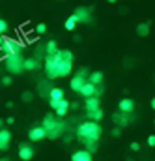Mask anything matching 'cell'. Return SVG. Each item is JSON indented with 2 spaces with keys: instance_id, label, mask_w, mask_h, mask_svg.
<instances>
[{
  "instance_id": "obj_1",
  "label": "cell",
  "mask_w": 155,
  "mask_h": 161,
  "mask_svg": "<svg viewBox=\"0 0 155 161\" xmlns=\"http://www.w3.org/2000/svg\"><path fill=\"white\" fill-rule=\"evenodd\" d=\"M77 137L80 139V142H86V141H99V137H101V125L95 120L84 122V124L78 125Z\"/></svg>"
},
{
  "instance_id": "obj_2",
  "label": "cell",
  "mask_w": 155,
  "mask_h": 161,
  "mask_svg": "<svg viewBox=\"0 0 155 161\" xmlns=\"http://www.w3.org/2000/svg\"><path fill=\"white\" fill-rule=\"evenodd\" d=\"M43 127H45L49 139H58L62 135V131H64V124L58 122V118L54 114H47L43 118Z\"/></svg>"
},
{
  "instance_id": "obj_3",
  "label": "cell",
  "mask_w": 155,
  "mask_h": 161,
  "mask_svg": "<svg viewBox=\"0 0 155 161\" xmlns=\"http://www.w3.org/2000/svg\"><path fill=\"white\" fill-rule=\"evenodd\" d=\"M73 69V53L64 51V58L56 62V77H67Z\"/></svg>"
},
{
  "instance_id": "obj_4",
  "label": "cell",
  "mask_w": 155,
  "mask_h": 161,
  "mask_svg": "<svg viewBox=\"0 0 155 161\" xmlns=\"http://www.w3.org/2000/svg\"><path fill=\"white\" fill-rule=\"evenodd\" d=\"M23 58H21V53H15V54H8L6 56V69L9 71V73H13V75H17V73H21V71H24V68H23Z\"/></svg>"
},
{
  "instance_id": "obj_5",
  "label": "cell",
  "mask_w": 155,
  "mask_h": 161,
  "mask_svg": "<svg viewBox=\"0 0 155 161\" xmlns=\"http://www.w3.org/2000/svg\"><path fill=\"white\" fill-rule=\"evenodd\" d=\"M23 45L17 43L15 40H2L0 43V56H8V54H15V53H21Z\"/></svg>"
},
{
  "instance_id": "obj_6",
  "label": "cell",
  "mask_w": 155,
  "mask_h": 161,
  "mask_svg": "<svg viewBox=\"0 0 155 161\" xmlns=\"http://www.w3.org/2000/svg\"><path fill=\"white\" fill-rule=\"evenodd\" d=\"M49 103H51V109L56 113V116H66V113H67V109H69V101L67 99H49Z\"/></svg>"
},
{
  "instance_id": "obj_7",
  "label": "cell",
  "mask_w": 155,
  "mask_h": 161,
  "mask_svg": "<svg viewBox=\"0 0 155 161\" xmlns=\"http://www.w3.org/2000/svg\"><path fill=\"white\" fill-rule=\"evenodd\" d=\"M45 137H47V131H45V127H43V125H34V127L28 131V139H30V141H34V142L43 141Z\"/></svg>"
},
{
  "instance_id": "obj_8",
  "label": "cell",
  "mask_w": 155,
  "mask_h": 161,
  "mask_svg": "<svg viewBox=\"0 0 155 161\" xmlns=\"http://www.w3.org/2000/svg\"><path fill=\"white\" fill-rule=\"evenodd\" d=\"M118 109H120V113H121V114H131V113L135 111V101H133V99H129V97H123V99L120 101Z\"/></svg>"
},
{
  "instance_id": "obj_9",
  "label": "cell",
  "mask_w": 155,
  "mask_h": 161,
  "mask_svg": "<svg viewBox=\"0 0 155 161\" xmlns=\"http://www.w3.org/2000/svg\"><path fill=\"white\" fill-rule=\"evenodd\" d=\"M19 158L23 161H30L34 158V150H32L26 142H23V144H19Z\"/></svg>"
},
{
  "instance_id": "obj_10",
  "label": "cell",
  "mask_w": 155,
  "mask_h": 161,
  "mask_svg": "<svg viewBox=\"0 0 155 161\" xmlns=\"http://www.w3.org/2000/svg\"><path fill=\"white\" fill-rule=\"evenodd\" d=\"M80 96H84V97H90V96H95V84L94 82H90V80L86 79L84 80V84L80 86Z\"/></svg>"
},
{
  "instance_id": "obj_11",
  "label": "cell",
  "mask_w": 155,
  "mask_h": 161,
  "mask_svg": "<svg viewBox=\"0 0 155 161\" xmlns=\"http://www.w3.org/2000/svg\"><path fill=\"white\" fill-rule=\"evenodd\" d=\"M9 141H11V133L8 129H0V150H8L9 148Z\"/></svg>"
},
{
  "instance_id": "obj_12",
  "label": "cell",
  "mask_w": 155,
  "mask_h": 161,
  "mask_svg": "<svg viewBox=\"0 0 155 161\" xmlns=\"http://www.w3.org/2000/svg\"><path fill=\"white\" fill-rule=\"evenodd\" d=\"M71 159L73 161H90L92 159V152L90 150H78V152H75L71 156Z\"/></svg>"
},
{
  "instance_id": "obj_13",
  "label": "cell",
  "mask_w": 155,
  "mask_h": 161,
  "mask_svg": "<svg viewBox=\"0 0 155 161\" xmlns=\"http://www.w3.org/2000/svg\"><path fill=\"white\" fill-rule=\"evenodd\" d=\"M86 111H94V109H99V96H90L86 97V103H84Z\"/></svg>"
},
{
  "instance_id": "obj_14",
  "label": "cell",
  "mask_w": 155,
  "mask_h": 161,
  "mask_svg": "<svg viewBox=\"0 0 155 161\" xmlns=\"http://www.w3.org/2000/svg\"><path fill=\"white\" fill-rule=\"evenodd\" d=\"M75 15H77L78 23H90V11L86 8H77Z\"/></svg>"
},
{
  "instance_id": "obj_15",
  "label": "cell",
  "mask_w": 155,
  "mask_h": 161,
  "mask_svg": "<svg viewBox=\"0 0 155 161\" xmlns=\"http://www.w3.org/2000/svg\"><path fill=\"white\" fill-rule=\"evenodd\" d=\"M86 114H88V120H95V122H99L105 116V113L101 111V107L99 109H94V111H86Z\"/></svg>"
},
{
  "instance_id": "obj_16",
  "label": "cell",
  "mask_w": 155,
  "mask_h": 161,
  "mask_svg": "<svg viewBox=\"0 0 155 161\" xmlns=\"http://www.w3.org/2000/svg\"><path fill=\"white\" fill-rule=\"evenodd\" d=\"M84 80H86V77H80V75H75V77H73V80H71V90H75V92H78V90H80V86L84 84Z\"/></svg>"
},
{
  "instance_id": "obj_17",
  "label": "cell",
  "mask_w": 155,
  "mask_h": 161,
  "mask_svg": "<svg viewBox=\"0 0 155 161\" xmlns=\"http://www.w3.org/2000/svg\"><path fill=\"white\" fill-rule=\"evenodd\" d=\"M23 68H24L26 71H34V69H38L39 66H38V62H36L34 58H26V60L23 62Z\"/></svg>"
},
{
  "instance_id": "obj_18",
  "label": "cell",
  "mask_w": 155,
  "mask_h": 161,
  "mask_svg": "<svg viewBox=\"0 0 155 161\" xmlns=\"http://www.w3.org/2000/svg\"><path fill=\"white\" fill-rule=\"evenodd\" d=\"M77 23H78V19H77V15L73 13V15H69L67 17V21H66V30H75V26H77Z\"/></svg>"
},
{
  "instance_id": "obj_19",
  "label": "cell",
  "mask_w": 155,
  "mask_h": 161,
  "mask_svg": "<svg viewBox=\"0 0 155 161\" xmlns=\"http://www.w3.org/2000/svg\"><path fill=\"white\" fill-rule=\"evenodd\" d=\"M88 80L94 82V84H101V82H103V71H94V73H90V75H88Z\"/></svg>"
},
{
  "instance_id": "obj_20",
  "label": "cell",
  "mask_w": 155,
  "mask_h": 161,
  "mask_svg": "<svg viewBox=\"0 0 155 161\" xmlns=\"http://www.w3.org/2000/svg\"><path fill=\"white\" fill-rule=\"evenodd\" d=\"M62 97H64V90L62 88H51L49 99H62Z\"/></svg>"
},
{
  "instance_id": "obj_21",
  "label": "cell",
  "mask_w": 155,
  "mask_h": 161,
  "mask_svg": "<svg viewBox=\"0 0 155 161\" xmlns=\"http://www.w3.org/2000/svg\"><path fill=\"white\" fill-rule=\"evenodd\" d=\"M136 32H138V36L146 38V36L150 34V25H148V23H142V25H138V26H136Z\"/></svg>"
},
{
  "instance_id": "obj_22",
  "label": "cell",
  "mask_w": 155,
  "mask_h": 161,
  "mask_svg": "<svg viewBox=\"0 0 155 161\" xmlns=\"http://www.w3.org/2000/svg\"><path fill=\"white\" fill-rule=\"evenodd\" d=\"M45 51H47V54H54V53L58 51V45H56V41H49V43L45 45Z\"/></svg>"
},
{
  "instance_id": "obj_23",
  "label": "cell",
  "mask_w": 155,
  "mask_h": 161,
  "mask_svg": "<svg viewBox=\"0 0 155 161\" xmlns=\"http://www.w3.org/2000/svg\"><path fill=\"white\" fill-rule=\"evenodd\" d=\"M32 97H34V94H32V92H23V96H21V99H23L24 103L32 101Z\"/></svg>"
},
{
  "instance_id": "obj_24",
  "label": "cell",
  "mask_w": 155,
  "mask_h": 161,
  "mask_svg": "<svg viewBox=\"0 0 155 161\" xmlns=\"http://www.w3.org/2000/svg\"><path fill=\"white\" fill-rule=\"evenodd\" d=\"M36 32H38V34H45V32H47V25H45V23L36 25Z\"/></svg>"
},
{
  "instance_id": "obj_25",
  "label": "cell",
  "mask_w": 155,
  "mask_h": 161,
  "mask_svg": "<svg viewBox=\"0 0 155 161\" xmlns=\"http://www.w3.org/2000/svg\"><path fill=\"white\" fill-rule=\"evenodd\" d=\"M6 30H8V23H6V21H2V19H0V34H4V32H6Z\"/></svg>"
},
{
  "instance_id": "obj_26",
  "label": "cell",
  "mask_w": 155,
  "mask_h": 161,
  "mask_svg": "<svg viewBox=\"0 0 155 161\" xmlns=\"http://www.w3.org/2000/svg\"><path fill=\"white\" fill-rule=\"evenodd\" d=\"M77 75H80V77H86V79H88V69H86V68L78 69V71H77Z\"/></svg>"
},
{
  "instance_id": "obj_27",
  "label": "cell",
  "mask_w": 155,
  "mask_h": 161,
  "mask_svg": "<svg viewBox=\"0 0 155 161\" xmlns=\"http://www.w3.org/2000/svg\"><path fill=\"white\" fill-rule=\"evenodd\" d=\"M148 146H155V135H150L148 137Z\"/></svg>"
},
{
  "instance_id": "obj_28",
  "label": "cell",
  "mask_w": 155,
  "mask_h": 161,
  "mask_svg": "<svg viewBox=\"0 0 155 161\" xmlns=\"http://www.w3.org/2000/svg\"><path fill=\"white\" fill-rule=\"evenodd\" d=\"M138 148H140V144H138V142H131V150H133V152H136Z\"/></svg>"
},
{
  "instance_id": "obj_29",
  "label": "cell",
  "mask_w": 155,
  "mask_h": 161,
  "mask_svg": "<svg viewBox=\"0 0 155 161\" xmlns=\"http://www.w3.org/2000/svg\"><path fill=\"white\" fill-rule=\"evenodd\" d=\"M2 82H4L6 86H9V84H11V77H4V79H2Z\"/></svg>"
},
{
  "instance_id": "obj_30",
  "label": "cell",
  "mask_w": 155,
  "mask_h": 161,
  "mask_svg": "<svg viewBox=\"0 0 155 161\" xmlns=\"http://www.w3.org/2000/svg\"><path fill=\"white\" fill-rule=\"evenodd\" d=\"M112 135H114V137H120V129H118V127L112 129Z\"/></svg>"
},
{
  "instance_id": "obj_31",
  "label": "cell",
  "mask_w": 155,
  "mask_h": 161,
  "mask_svg": "<svg viewBox=\"0 0 155 161\" xmlns=\"http://www.w3.org/2000/svg\"><path fill=\"white\" fill-rule=\"evenodd\" d=\"M152 109H153V111H155V97H153V99H152Z\"/></svg>"
},
{
  "instance_id": "obj_32",
  "label": "cell",
  "mask_w": 155,
  "mask_h": 161,
  "mask_svg": "<svg viewBox=\"0 0 155 161\" xmlns=\"http://www.w3.org/2000/svg\"><path fill=\"white\" fill-rule=\"evenodd\" d=\"M109 2H110V4H114V2H116V0H109Z\"/></svg>"
},
{
  "instance_id": "obj_33",
  "label": "cell",
  "mask_w": 155,
  "mask_h": 161,
  "mask_svg": "<svg viewBox=\"0 0 155 161\" xmlns=\"http://www.w3.org/2000/svg\"><path fill=\"white\" fill-rule=\"evenodd\" d=\"M2 125H4V122H2V120H0V127H2Z\"/></svg>"
}]
</instances>
